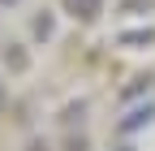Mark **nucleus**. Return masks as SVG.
Instances as JSON below:
<instances>
[{"label":"nucleus","instance_id":"f257e3e1","mask_svg":"<svg viewBox=\"0 0 155 151\" xmlns=\"http://www.w3.org/2000/svg\"><path fill=\"white\" fill-rule=\"evenodd\" d=\"M65 9H69L73 17H82V22H95L99 9H104V0H65Z\"/></svg>","mask_w":155,"mask_h":151},{"label":"nucleus","instance_id":"f03ea898","mask_svg":"<svg viewBox=\"0 0 155 151\" xmlns=\"http://www.w3.org/2000/svg\"><path fill=\"white\" fill-rule=\"evenodd\" d=\"M142 121H151V104H147V108H134V112H129V117L121 121V129H125V134H129V129H138Z\"/></svg>","mask_w":155,"mask_h":151},{"label":"nucleus","instance_id":"7ed1b4c3","mask_svg":"<svg viewBox=\"0 0 155 151\" xmlns=\"http://www.w3.org/2000/svg\"><path fill=\"white\" fill-rule=\"evenodd\" d=\"M155 35L151 30H134V35H121V43H151Z\"/></svg>","mask_w":155,"mask_h":151},{"label":"nucleus","instance_id":"20e7f679","mask_svg":"<svg viewBox=\"0 0 155 151\" xmlns=\"http://www.w3.org/2000/svg\"><path fill=\"white\" fill-rule=\"evenodd\" d=\"M134 5H151V0H125V9H134Z\"/></svg>","mask_w":155,"mask_h":151},{"label":"nucleus","instance_id":"39448f33","mask_svg":"<svg viewBox=\"0 0 155 151\" xmlns=\"http://www.w3.org/2000/svg\"><path fill=\"white\" fill-rule=\"evenodd\" d=\"M0 99H5V86H0Z\"/></svg>","mask_w":155,"mask_h":151},{"label":"nucleus","instance_id":"423d86ee","mask_svg":"<svg viewBox=\"0 0 155 151\" xmlns=\"http://www.w3.org/2000/svg\"><path fill=\"white\" fill-rule=\"evenodd\" d=\"M5 5H17V0H5Z\"/></svg>","mask_w":155,"mask_h":151}]
</instances>
